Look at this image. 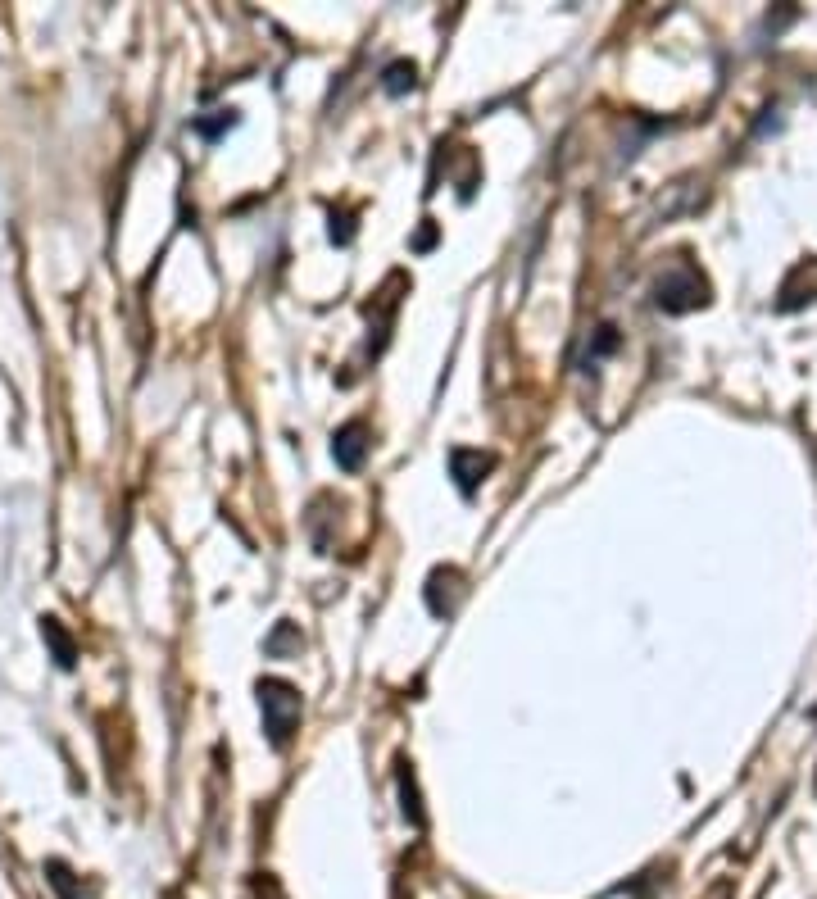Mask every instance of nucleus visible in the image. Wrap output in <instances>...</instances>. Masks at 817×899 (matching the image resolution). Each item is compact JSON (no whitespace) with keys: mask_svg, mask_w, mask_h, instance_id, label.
Here are the masks:
<instances>
[{"mask_svg":"<svg viewBox=\"0 0 817 899\" xmlns=\"http://www.w3.org/2000/svg\"><path fill=\"white\" fill-rule=\"evenodd\" d=\"M418 87V69L409 60H395V64H386V73H382V91L386 96H404V91H414Z\"/></svg>","mask_w":817,"mask_h":899,"instance_id":"nucleus-6","label":"nucleus"},{"mask_svg":"<svg viewBox=\"0 0 817 899\" xmlns=\"http://www.w3.org/2000/svg\"><path fill=\"white\" fill-rule=\"evenodd\" d=\"M364 455H368V427L364 423H345L341 432L332 436L336 468H345V473H359V468H364Z\"/></svg>","mask_w":817,"mask_h":899,"instance_id":"nucleus-4","label":"nucleus"},{"mask_svg":"<svg viewBox=\"0 0 817 899\" xmlns=\"http://www.w3.org/2000/svg\"><path fill=\"white\" fill-rule=\"evenodd\" d=\"M400 800H404V818L414 822V827H423V804H418V786H414L409 763H400Z\"/></svg>","mask_w":817,"mask_h":899,"instance_id":"nucleus-7","label":"nucleus"},{"mask_svg":"<svg viewBox=\"0 0 817 899\" xmlns=\"http://www.w3.org/2000/svg\"><path fill=\"white\" fill-rule=\"evenodd\" d=\"M291 645H300V636L291 632V627H277V636H273V641H268V654H286V650H291Z\"/></svg>","mask_w":817,"mask_h":899,"instance_id":"nucleus-10","label":"nucleus"},{"mask_svg":"<svg viewBox=\"0 0 817 899\" xmlns=\"http://www.w3.org/2000/svg\"><path fill=\"white\" fill-rule=\"evenodd\" d=\"M491 468H495V455H482V450H450V477L463 495H473Z\"/></svg>","mask_w":817,"mask_h":899,"instance_id":"nucleus-3","label":"nucleus"},{"mask_svg":"<svg viewBox=\"0 0 817 899\" xmlns=\"http://www.w3.org/2000/svg\"><path fill=\"white\" fill-rule=\"evenodd\" d=\"M69 877H73V872L64 868V863H46V881H50V886L60 890L64 899H78V895H82V886H78V881H69Z\"/></svg>","mask_w":817,"mask_h":899,"instance_id":"nucleus-8","label":"nucleus"},{"mask_svg":"<svg viewBox=\"0 0 817 899\" xmlns=\"http://www.w3.org/2000/svg\"><path fill=\"white\" fill-rule=\"evenodd\" d=\"M41 636H46V645L55 650V663H60V668H73V663H78V645H73V636L60 627V618H41Z\"/></svg>","mask_w":817,"mask_h":899,"instance_id":"nucleus-5","label":"nucleus"},{"mask_svg":"<svg viewBox=\"0 0 817 899\" xmlns=\"http://www.w3.org/2000/svg\"><path fill=\"white\" fill-rule=\"evenodd\" d=\"M300 691L291 682H277V677H264L259 682V713H264V732L273 750H286L291 736L300 732Z\"/></svg>","mask_w":817,"mask_h":899,"instance_id":"nucleus-1","label":"nucleus"},{"mask_svg":"<svg viewBox=\"0 0 817 899\" xmlns=\"http://www.w3.org/2000/svg\"><path fill=\"white\" fill-rule=\"evenodd\" d=\"M704 300V277H695L686 264H677L672 273H663L654 282V305L668 309V314H681V309L699 305Z\"/></svg>","mask_w":817,"mask_h":899,"instance_id":"nucleus-2","label":"nucleus"},{"mask_svg":"<svg viewBox=\"0 0 817 899\" xmlns=\"http://www.w3.org/2000/svg\"><path fill=\"white\" fill-rule=\"evenodd\" d=\"M232 123H237V114H232V109H218V119H200L196 132L200 137H218V132H227Z\"/></svg>","mask_w":817,"mask_h":899,"instance_id":"nucleus-9","label":"nucleus"}]
</instances>
